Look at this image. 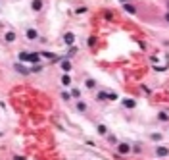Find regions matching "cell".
Segmentation results:
<instances>
[{
    "mask_svg": "<svg viewBox=\"0 0 169 160\" xmlns=\"http://www.w3.org/2000/svg\"><path fill=\"white\" fill-rule=\"evenodd\" d=\"M123 8H125V12H129V14H135V12H136V8H135L133 4H125Z\"/></svg>",
    "mask_w": 169,
    "mask_h": 160,
    "instance_id": "cell-1",
    "label": "cell"
},
{
    "mask_svg": "<svg viewBox=\"0 0 169 160\" xmlns=\"http://www.w3.org/2000/svg\"><path fill=\"white\" fill-rule=\"evenodd\" d=\"M27 37L31 39V41H35V39H36V31H33V29H29V31H27Z\"/></svg>",
    "mask_w": 169,
    "mask_h": 160,
    "instance_id": "cell-2",
    "label": "cell"
},
{
    "mask_svg": "<svg viewBox=\"0 0 169 160\" xmlns=\"http://www.w3.org/2000/svg\"><path fill=\"white\" fill-rule=\"evenodd\" d=\"M40 6H42L40 0H35V2H33V8H35V10H40Z\"/></svg>",
    "mask_w": 169,
    "mask_h": 160,
    "instance_id": "cell-3",
    "label": "cell"
},
{
    "mask_svg": "<svg viewBox=\"0 0 169 160\" xmlns=\"http://www.w3.org/2000/svg\"><path fill=\"white\" fill-rule=\"evenodd\" d=\"M13 39H16V35H13V33H8V35H6V41H8V42H12Z\"/></svg>",
    "mask_w": 169,
    "mask_h": 160,
    "instance_id": "cell-4",
    "label": "cell"
},
{
    "mask_svg": "<svg viewBox=\"0 0 169 160\" xmlns=\"http://www.w3.org/2000/svg\"><path fill=\"white\" fill-rule=\"evenodd\" d=\"M125 106H129V108L135 106V100H129V98H127V100H125Z\"/></svg>",
    "mask_w": 169,
    "mask_h": 160,
    "instance_id": "cell-5",
    "label": "cell"
},
{
    "mask_svg": "<svg viewBox=\"0 0 169 160\" xmlns=\"http://www.w3.org/2000/svg\"><path fill=\"white\" fill-rule=\"evenodd\" d=\"M65 41H67V42H73V35L69 33V35H67V37H65Z\"/></svg>",
    "mask_w": 169,
    "mask_h": 160,
    "instance_id": "cell-6",
    "label": "cell"
},
{
    "mask_svg": "<svg viewBox=\"0 0 169 160\" xmlns=\"http://www.w3.org/2000/svg\"><path fill=\"white\" fill-rule=\"evenodd\" d=\"M165 19H167V21H169V14H167V16H165Z\"/></svg>",
    "mask_w": 169,
    "mask_h": 160,
    "instance_id": "cell-7",
    "label": "cell"
},
{
    "mask_svg": "<svg viewBox=\"0 0 169 160\" xmlns=\"http://www.w3.org/2000/svg\"><path fill=\"white\" fill-rule=\"evenodd\" d=\"M121 2H125V4H127V0H121Z\"/></svg>",
    "mask_w": 169,
    "mask_h": 160,
    "instance_id": "cell-8",
    "label": "cell"
}]
</instances>
